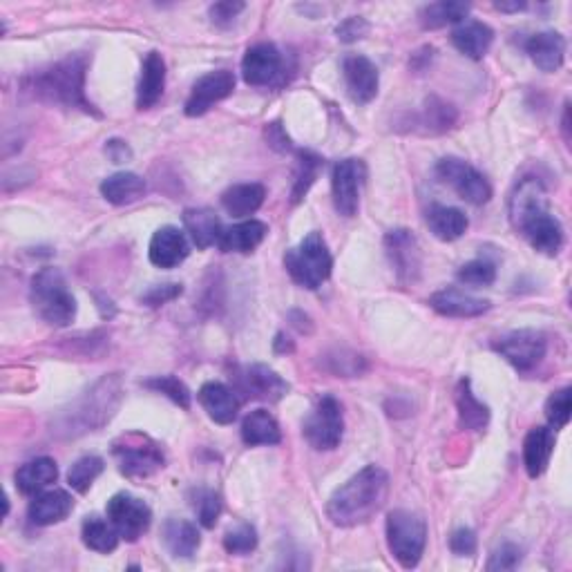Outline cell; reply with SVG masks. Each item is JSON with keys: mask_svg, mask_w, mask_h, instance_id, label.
<instances>
[{"mask_svg": "<svg viewBox=\"0 0 572 572\" xmlns=\"http://www.w3.org/2000/svg\"><path fill=\"white\" fill-rule=\"evenodd\" d=\"M510 219L532 249L555 257L564 246V228L548 211L546 188L539 179H521L510 197Z\"/></svg>", "mask_w": 572, "mask_h": 572, "instance_id": "6da1fadb", "label": "cell"}, {"mask_svg": "<svg viewBox=\"0 0 572 572\" xmlns=\"http://www.w3.org/2000/svg\"><path fill=\"white\" fill-rule=\"evenodd\" d=\"M389 494V474L378 465L362 467L340 485L327 503V517L338 528H356L369 523L383 510Z\"/></svg>", "mask_w": 572, "mask_h": 572, "instance_id": "7a4b0ae2", "label": "cell"}, {"mask_svg": "<svg viewBox=\"0 0 572 572\" xmlns=\"http://www.w3.org/2000/svg\"><path fill=\"white\" fill-rule=\"evenodd\" d=\"M85 70H88V56L70 54L56 61L50 68L34 72L25 81V90L34 99L50 103V106L94 112L92 103L85 99Z\"/></svg>", "mask_w": 572, "mask_h": 572, "instance_id": "3957f363", "label": "cell"}, {"mask_svg": "<svg viewBox=\"0 0 572 572\" xmlns=\"http://www.w3.org/2000/svg\"><path fill=\"white\" fill-rule=\"evenodd\" d=\"M123 400V380L119 374L103 376L88 392L61 412L56 418L54 432L65 438H76L88 432H99L108 425Z\"/></svg>", "mask_w": 572, "mask_h": 572, "instance_id": "277c9868", "label": "cell"}, {"mask_svg": "<svg viewBox=\"0 0 572 572\" xmlns=\"http://www.w3.org/2000/svg\"><path fill=\"white\" fill-rule=\"evenodd\" d=\"M30 300L38 318L52 327H68L76 318V300L68 289V280L54 266H47L34 275Z\"/></svg>", "mask_w": 572, "mask_h": 572, "instance_id": "5b68a950", "label": "cell"}, {"mask_svg": "<svg viewBox=\"0 0 572 572\" xmlns=\"http://www.w3.org/2000/svg\"><path fill=\"white\" fill-rule=\"evenodd\" d=\"M284 266L293 282L309 291H316L322 286V282L329 280L333 269V257L329 253V246L324 242L322 233L313 231L304 240L295 246V249L286 251Z\"/></svg>", "mask_w": 572, "mask_h": 572, "instance_id": "8992f818", "label": "cell"}, {"mask_svg": "<svg viewBox=\"0 0 572 572\" xmlns=\"http://www.w3.org/2000/svg\"><path fill=\"white\" fill-rule=\"evenodd\" d=\"M387 543L403 568H416L427 543V523L409 510H394L387 517Z\"/></svg>", "mask_w": 572, "mask_h": 572, "instance_id": "52a82bcc", "label": "cell"}, {"mask_svg": "<svg viewBox=\"0 0 572 572\" xmlns=\"http://www.w3.org/2000/svg\"><path fill=\"white\" fill-rule=\"evenodd\" d=\"M112 454L117 456L121 474H126L128 479H146L164 467L161 447L152 438L137 432L117 438L112 445Z\"/></svg>", "mask_w": 572, "mask_h": 572, "instance_id": "ba28073f", "label": "cell"}, {"mask_svg": "<svg viewBox=\"0 0 572 572\" xmlns=\"http://www.w3.org/2000/svg\"><path fill=\"white\" fill-rule=\"evenodd\" d=\"M436 175L443 184L452 186L456 190V195L465 199L467 204L472 206H483L490 202L492 197V186L490 181L483 177L472 164L459 159V157H445L436 164Z\"/></svg>", "mask_w": 572, "mask_h": 572, "instance_id": "9c48e42d", "label": "cell"}, {"mask_svg": "<svg viewBox=\"0 0 572 572\" xmlns=\"http://www.w3.org/2000/svg\"><path fill=\"white\" fill-rule=\"evenodd\" d=\"M345 434V418H342V405L333 396H324L304 421V438L311 447L320 452L336 450Z\"/></svg>", "mask_w": 572, "mask_h": 572, "instance_id": "30bf717a", "label": "cell"}, {"mask_svg": "<svg viewBox=\"0 0 572 572\" xmlns=\"http://www.w3.org/2000/svg\"><path fill=\"white\" fill-rule=\"evenodd\" d=\"M492 349L501 354V358L508 360L514 369L530 371L539 365L543 356H546L548 340L541 331L519 329L505 333V336L494 340Z\"/></svg>", "mask_w": 572, "mask_h": 572, "instance_id": "8fae6325", "label": "cell"}, {"mask_svg": "<svg viewBox=\"0 0 572 572\" xmlns=\"http://www.w3.org/2000/svg\"><path fill=\"white\" fill-rule=\"evenodd\" d=\"M367 166L362 159H342L333 166L331 193L338 215L354 217L360 204V190L365 186Z\"/></svg>", "mask_w": 572, "mask_h": 572, "instance_id": "7c38bea8", "label": "cell"}, {"mask_svg": "<svg viewBox=\"0 0 572 572\" xmlns=\"http://www.w3.org/2000/svg\"><path fill=\"white\" fill-rule=\"evenodd\" d=\"M108 519L112 521V526L117 528L119 537L126 539L130 543H135L143 532L150 528L152 512L146 505V501H141L137 497H132L128 492H119L108 501Z\"/></svg>", "mask_w": 572, "mask_h": 572, "instance_id": "4fadbf2b", "label": "cell"}, {"mask_svg": "<svg viewBox=\"0 0 572 572\" xmlns=\"http://www.w3.org/2000/svg\"><path fill=\"white\" fill-rule=\"evenodd\" d=\"M385 251L398 280L403 284H414L423 269V255L412 231H405V228L389 231L385 235Z\"/></svg>", "mask_w": 572, "mask_h": 572, "instance_id": "5bb4252c", "label": "cell"}, {"mask_svg": "<svg viewBox=\"0 0 572 572\" xmlns=\"http://www.w3.org/2000/svg\"><path fill=\"white\" fill-rule=\"evenodd\" d=\"M284 72V56L273 43H257L249 47L242 59V76L253 88L273 85Z\"/></svg>", "mask_w": 572, "mask_h": 572, "instance_id": "9a60e30c", "label": "cell"}, {"mask_svg": "<svg viewBox=\"0 0 572 572\" xmlns=\"http://www.w3.org/2000/svg\"><path fill=\"white\" fill-rule=\"evenodd\" d=\"M233 90H235V74L231 70L208 72L193 85L184 112L188 117H202V114L211 110L215 103L231 97Z\"/></svg>", "mask_w": 572, "mask_h": 572, "instance_id": "2e32d148", "label": "cell"}, {"mask_svg": "<svg viewBox=\"0 0 572 572\" xmlns=\"http://www.w3.org/2000/svg\"><path fill=\"white\" fill-rule=\"evenodd\" d=\"M342 76H345V85L349 97L354 99L358 106H367L376 99L380 74L374 63L362 54H349L342 61Z\"/></svg>", "mask_w": 572, "mask_h": 572, "instance_id": "e0dca14e", "label": "cell"}, {"mask_svg": "<svg viewBox=\"0 0 572 572\" xmlns=\"http://www.w3.org/2000/svg\"><path fill=\"white\" fill-rule=\"evenodd\" d=\"M190 253V244L186 240L184 231H179L177 226H164L152 235L148 246L150 262L159 266V269H175L181 262L186 260Z\"/></svg>", "mask_w": 572, "mask_h": 572, "instance_id": "ac0fdd59", "label": "cell"}, {"mask_svg": "<svg viewBox=\"0 0 572 572\" xmlns=\"http://www.w3.org/2000/svg\"><path fill=\"white\" fill-rule=\"evenodd\" d=\"M240 389L242 392L255 398V400H269V403H278L289 392V383L282 380L271 367L266 365H251L246 367L240 376Z\"/></svg>", "mask_w": 572, "mask_h": 572, "instance_id": "d6986e66", "label": "cell"}, {"mask_svg": "<svg viewBox=\"0 0 572 572\" xmlns=\"http://www.w3.org/2000/svg\"><path fill=\"white\" fill-rule=\"evenodd\" d=\"M429 307L447 318H479L490 311V302L474 298V295L456 289V286H447V289L436 291L429 298Z\"/></svg>", "mask_w": 572, "mask_h": 572, "instance_id": "ffe728a7", "label": "cell"}, {"mask_svg": "<svg viewBox=\"0 0 572 572\" xmlns=\"http://www.w3.org/2000/svg\"><path fill=\"white\" fill-rule=\"evenodd\" d=\"M526 52L541 72H557L564 65L566 38L552 30L539 32L526 41Z\"/></svg>", "mask_w": 572, "mask_h": 572, "instance_id": "44dd1931", "label": "cell"}, {"mask_svg": "<svg viewBox=\"0 0 572 572\" xmlns=\"http://www.w3.org/2000/svg\"><path fill=\"white\" fill-rule=\"evenodd\" d=\"M197 398L199 405L206 409V414L219 425H231L237 418V412H240V400H237L233 389L224 383L202 385Z\"/></svg>", "mask_w": 572, "mask_h": 572, "instance_id": "7402d4cb", "label": "cell"}, {"mask_svg": "<svg viewBox=\"0 0 572 572\" xmlns=\"http://www.w3.org/2000/svg\"><path fill=\"white\" fill-rule=\"evenodd\" d=\"M161 541L175 559H190L199 550L202 537H199V530L193 521L170 517L161 528Z\"/></svg>", "mask_w": 572, "mask_h": 572, "instance_id": "603a6c76", "label": "cell"}, {"mask_svg": "<svg viewBox=\"0 0 572 572\" xmlns=\"http://www.w3.org/2000/svg\"><path fill=\"white\" fill-rule=\"evenodd\" d=\"M166 88V61L159 52H150L143 61L139 88H137V108L148 110L161 99Z\"/></svg>", "mask_w": 572, "mask_h": 572, "instance_id": "cb8c5ba5", "label": "cell"}, {"mask_svg": "<svg viewBox=\"0 0 572 572\" xmlns=\"http://www.w3.org/2000/svg\"><path fill=\"white\" fill-rule=\"evenodd\" d=\"M74 508V499L65 490H47L36 494L30 503V521L34 526H54L63 521Z\"/></svg>", "mask_w": 572, "mask_h": 572, "instance_id": "d4e9b609", "label": "cell"}, {"mask_svg": "<svg viewBox=\"0 0 572 572\" xmlns=\"http://www.w3.org/2000/svg\"><path fill=\"white\" fill-rule=\"evenodd\" d=\"M552 452H555V432L550 427H535L523 441V465L528 474L537 479L548 470Z\"/></svg>", "mask_w": 572, "mask_h": 572, "instance_id": "484cf974", "label": "cell"}, {"mask_svg": "<svg viewBox=\"0 0 572 572\" xmlns=\"http://www.w3.org/2000/svg\"><path fill=\"white\" fill-rule=\"evenodd\" d=\"M266 235H269V226L260 219H246V222L224 228L217 246L224 253H251L264 242Z\"/></svg>", "mask_w": 572, "mask_h": 572, "instance_id": "4316f807", "label": "cell"}, {"mask_svg": "<svg viewBox=\"0 0 572 572\" xmlns=\"http://www.w3.org/2000/svg\"><path fill=\"white\" fill-rule=\"evenodd\" d=\"M184 228L197 249H211L219 244L224 226L211 208H188L184 213Z\"/></svg>", "mask_w": 572, "mask_h": 572, "instance_id": "83f0119b", "label": "cell"}, {"mask_svg": "<svg viewBox=\"0 0 572 572\" xmlns=\"http://www.w3.org/2000/svg\"><path fill=\"white\" fill-rule=\"evenodd\" d=\"M56 479H59V467H56L54 459L41 456V459L25 463L16 472V488L25 497H36V494H41L45 488L56 483Z\"/></svg>", "mask_w": 572, "mask_h": 572, "instance_id": "f1b7e54d", "label": "cell"}, {"mask_svg": "<svg viewBox=\"0 0 572 572\" xmlns=\"http://www.w3.org/2000/svg\"><path fill=\"white\" fill-rule=\"evenodd\" d=\"M494 41V32L485 23L479 21H463L452 32V43L456 50L465 54L467 59L481 61L490 52Z\"/></svg>", "mask_w": 572, "mask_h": 572, "instance_id": "f546056e", "label": "cell"}, {"mask_svg": "<svg viewBox=\"0 0 572 572\" xmlns=\"http://www.w3.org/2000/svg\"><path fill=\"white\" fill-rule=\"evenodd\" d=\"M427 226L441 242H454L465 235L470 222H467V215L459 211V208L436 204L427 211Z\"/></svg>", "mask_w": 572, "mask_h": 572, "instance_id": "4dcf8cb0", "label": "cell"}, {"mask_svg": "<svg viewBox=\"0 0 572 572\" xmlns=\"http://www.w3.org/2000/svg\"><path fill=\"white\" fill-rule=\"evenodd\" d=\"M143 193H146V181L135 173L110 175L108 179H103L101 184V195L112 206L135 204L137 199L143 197Z\"/></svg>", "mask_w": 572, "mask_h": 572, "instance_id": "1f68e13d", "label": "cell"}, {"mask_svg": "<svg viewBox=\"0 0 572 572\" xmlns=\"http://www.w3.org/2000/svg\"><path fill=\"white\" fill-rule=\"evenodd\" d=\"M242 441L249 447L257 445H278L282 441L280 425L275 416L266 409H255L242 423Z\"/></svg>", "mask_w": 572, "mask_h": 572, "instance_id": "d6a6232c", "label": "cell"}, {"mask_svg": "<svg viewBox=\"0 0 572 572\" xmlns=\"http://www.w3.org/2000/svg\"><path fill=\"white\" fill-rule=\"evenodd\" d=\"M266 188L262 184H237L222 195V206L233 217H251L264 204Z\"/></svg>", "mask_w": 572, "mask_h": 572, "instance_id": "836d02e7", "label": "cell"}, {"mask_svg": "<svg viewBox=\"0 0 572 572\" xmlns=\"http://www.w3.org/2000/svg\"><path fill=\"white\" fill-rule=\"evenodd\" d=\"M456 407H459V423L465 429H472V432H479L490 421V409L488 405H483L479 398L474 396L470 380L463 378L456 389Z\"/></svg>", "mask_w": 572, "mask_h": 572, "instance_id": "e575fe53", "label": "cell"}, {"mask_svg": "<svg viewBox=\"0 0 572 572\" xmlns=\"http://www.w3.org/2000/svg\"><path fill=\"white\" fill-rule=\"evenodd\" d=\"M83 543L94 552H101V555H108L114 552L119 546V532L112 526V521L101 519V517H88L83 521L81 530Z\"/></svg>", "mask_w": 572, "mask_h": 572, "instance_id": "d590c367", "label": "cell"}, {"mask_svg": "<svg viewBox=\"0 0 572 572\" xmlns=\"http://www.w3.org/2000/svg\"><path fill=\"white\" fill-rule=\"evenodd\" d=\"M467 14H470V5L467 3H447V0H443V3L425 5L418 18H421L425 30H438V27L452 23H463Z\"/></svg>", "mask_w": 572, "mask_h": 572, "instance_id": "8d00e7d4", "label": "cell"}, {"mask_svg": "<svg viewBox=\"0 0 572 572\" xmlns=\"http://www.w3.org/2000/svg\"><path fill=\"white\" fill-rule=\"evenodd\" d=\"M324 166L322 157H318L316 152L309 150H300L298 152V166H295V179H293V204H298L300 199L309 193V188L313 186V181L318 179L320 170Z\"/></svg>", "mask_w": 572, "mask_h": 572, "instance_id": "74e56055", "label": "cell"}, {"mask_svg": "<svg viewBox=\"0 0 572 572\" xmlns=\"http://www.w3.org/2000/svg\"><path fill=\"white\" fill-rule=\"evenodd\" d=\"M103 467L106 465H103V459H99V456H83V459H79L70 467V472H68L70 488L74 492L85 494L92 488V483L99 479Z\"/></svg>", "mask_w": 572, "mask_h": 572, "instance_id": "f35d334b", "label": "cell"}, {"mask_svg": "<svg viewBox=\"0 0 572 572\" xmlns=\"http://www.w3.org/2000/svg\"><path fill=\"white\" fill-rule=\"evenodd\" d=\"M459 282L474 286V289H481V286H492L497 280V266L488 260H472L463 264L459 273H456Z\"/></svg>", "mask_w": 572, "mask_h": 572, "instance_id": "ab89813d", "label": "cell"}, {"mask_svg": "<svg viewBox=\"0 0 572 572\" xmlns=\"http://www.w3.org/2000/svg\"><path fill=\"white\" fill-rule=\"evenodd\" d=\"M193 508L204 528H215L219 514H222V499L213 490H197L193 497Z\"/></svg>", "mask_w": 572, "mask_h": 572, "instance_id": "60d3db41", "label": "cell"}, {"mask_svg": "<svg viewBox=\"0 0 572 572\" xmlns=\"http://www.w3.org/2000/svg\"><path fill=\"white\" fill-rule=\"evenodd\" d=\"M224 548L228 555H249L257 548V532L249 523H240L226 532Z\"/></svg>", "mask_w": 572, "mask_h": 572, "instance_id": "b9f144b4", "label": "cell"}, {"mask_svg": "<svg viewBox=\"0 0 572 572\" xmlns=\"http://www.w3.org/2000/svg\"><path fill=\"white\" fill-rule=\"evenodd\" d=\"M572 392L570 387L559 389V392L552 394L546 403V418L550 427L561 429L570 423V409H572Z\"/></svg>", "mask_w": 572, "mask_h": 572, "instance_id": "7bdbcfd3", "label": "cell"}, {"mask_svg": "<svg viewBox=\"0 0 572 572\" xmlns=\"http://www.w3.org/2000/svg\"><path fill=\"white\" fill-rule=\"evenodd\" d=\"M146 387L155 389V392L168 396V398L173 400V403H177L179 407H184V409L190 407V392H188V387H186L184 383H181L179 378H175V376H157V378L148 380Z\"/></svg>", "mask_w": 572, "mask_h": 572, "instance_id": "ee69618b", "label": "cell"}, {"mask_svg": "<svg viewBox=\"0 0 572 572\" xmlns=\"http://www.w3.org/2000/svg\"><path fill=\"white\" fill-rule=\"evenodd\" d=\"M456 121V112L452 106L447 103L438 101V99H429L427 108H425V126L432 132H443L447 128H452V123Z\"/></svg>", "mask_w": 572, "mask_h": 572, "instance_id": "f6af8a7d", "label": "cell"}, {"mask_svg": "<svg viewBox=\"0 0 572 572\" xmlns=\"http://www.w3.org/2000/svg\"><path fill=\"white\" fill-rule=\"evenodd\" d=\"M519 561H521V548L514 546V543H503V546L492 552L488 570H512L519 566Z\"/></svg>", "mask_w": 572, "mask_h": 572, "instance_id": "bcb514c9", "label": "cell"}, {"mask_svg": "<svg viewBox=\"0 0 572 572\" xmlns=\"http://www.w3.org/2000/svg\"><path fill=\"white\" fill-rule=\"evenodd\" d=\"M244 3H233V0H226V3H215L208 9V16H211L213 25L217 27H231L235 23V18L244 12Z\"/></svg>", "mask_w": 572, "mask_h": 572, "instance_id": "7dc6e473", "label": "cell"}, {"mask_svg": "<svg viewBox=\"0 0 572 572\" xmlns=\"http://www.w3.org/2000/svg\"><path fill=\"white\" fill-rule=\"evenodd\" d=\"M367 32H369V23L360 16H351L336 27V34L342 43H356L360 41V38H365Z\"/></svg>", "mask_w": 572, "mask_h": 572, "instance_id": "c3c4849f", "label": "cell"}, {"mask_svg": "<svg viewBox=\"0 0 572 572\" xmlns=\"http://www.w3.org/2000/svg\"><path fill=\"white\" fill-rule=\"evenodd\" d=\"M181 295V284L175 282H168V284H157L152 286L148 293H143V302L148 304V307H161V304H166L170 300H175Z\"/></svg>", "mask_w": 572, "mask_h": 572, "instance_id": "681fc988", "label": "cell"}, {"mask_svg": "<svg viewBox=\"0 0 572 572\" xmlns=\"http://www.w3.org/2000/svg\"><path fill=\"white\" fill-rule=\"evenodd\" d=\"M450 548H452L454 555L472 557L476 552V535L470 528H459L450 537Z\"/></svg>", "mask_w": 572, "mask_h": 572, "instance_id": "f907efd6", "label": "cell"}, {"mask_svg": "<svg viewBox=\"0 0 572 572\" xmlns=\"http://www.w3.org/2000/svg\"><path fill=\"white\" fill-rule=\"evenodd\" d=\"M106 152H108V157L114 161V164H123V161H128L132 157L130 148L123 141H119V139L108 141Z\"/></svg>", "mask_w": 572, "mask_h": 572, "instance_id": "816d5d0a", "label": "cell"}, {"mask_svg": "<svg viewBox=\"0 0 572 572\" xmlns=\"http://www.w3.org/2000/svg\"><path fill=\"white\" fill-rule=\"evenodd\" d=\"M497 9H501V12H521V9H526V3H497Z\"/></svg>", "mask_w": 572, "mask_h": 572, "instance_id": "f5cc1de1", "label": "cell"}, {"mask_svg": "<svg viewBox=\"0 0 572 572\" xmlns=\"http://www.w3.org/2000/svg\"><path fill=\"white\" fill-rule=\"evenodd\" d=\"M570 106L566 103V110H564V137L566 141H570Z\"/></svg>", "mask_w": 572, "mask_h": 572, "instance_id": "db71d44e", "label": "cell"}]
</instances>
